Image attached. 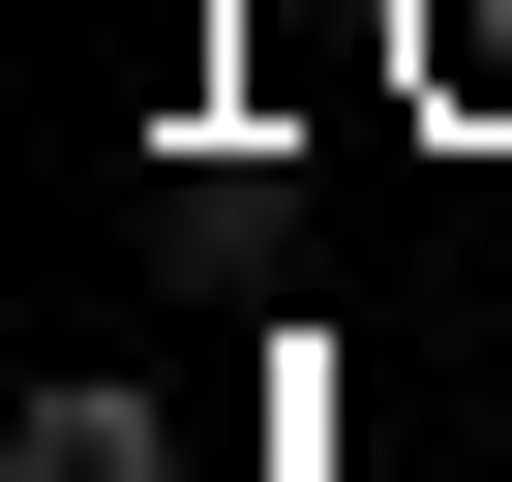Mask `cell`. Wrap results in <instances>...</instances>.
Returning <instances> with one entry per match:
<instances>
[{"label": "cell", "mask_w": 512, "mask_h": 482, "mask_svg": "<svg viewBox=\"0 0 512 482\" xmlns=\"http://www.w3.org/2000/svg\"><path fill=\"white\" fill-rule=\"evenodd\" d=\"M0 482H181V392H121V362H61L31 422H0Z\"/></svg>", "instance_id": "1"}]
</instances>
